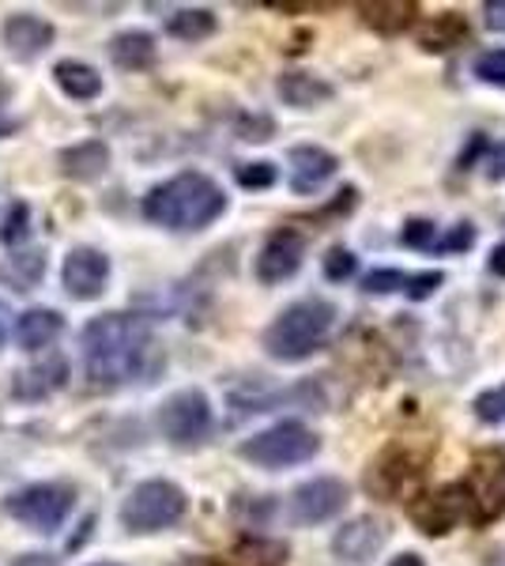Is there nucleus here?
<instances>
[{
	"mask_svg": "<svg viewBox=\"0 0 505 566\" xmlns=\"http://www.w3.org/2000/svg\"><path fill=\"white\" fill-rule=\"evenodd\" d=\"M167 566H219L211 555H178V559H170Z\"/></svg>",
	"mask_w": 505,
	"mask_h": 566,
	"instance_id": "a19ab883",
	"label": "nucleus"
},
{
	"mask_svg": "<svg viewBox=\"0 0 505 566\" xmlns=\"http://www.w3.org/2000/svg\"><path fill=\"white\" fill-rule=\"evenodd\" d=\"M80 352H84V374L95 389L133 386V381L148 378L155 363L148 317L125 314V310L91 317L80 333Z\"/></svg>",
	"mask_w": 505,
	"mask_h": 566,
	"instance_id": "f257e3e1",
	"label": "nucleus"
},
{
	"mask_svg": "<svg viewBox=\"0 0 505 566\" xmlns=\"http://www.w3.org/2000/svg\"><path fill=\"white\" fill-rule=\"evenodd\" d=\"M87 566H122V563H106V559H103V563H87Z\"/></svg>",
	"mask_w": 505,
	"mask_h": 566,
	"instance_id": "a18cd8bd",
	"label": "nucleus"
},
{
	"mask_svg": "<svg viewBox=\"0 0 505 566\" xmlns=\"http://www.w3.org/2000/svg\"><path fill=\"white\" fill-rule=\"evenodd\" d=\"M234 178L242 189H253L256 193V189H272L275 178H280V170H275V163H269V159H256V163H238Z\"/></svg>",
	"mask_w": 505,
	"mask_h": 566,
	"instance_id": "cd10ccee",
	"label": "nucleus"
},
{
	"mask_svg": "<svg viewBox=\"0 0 505 566\" xmlns=\"http://www.w3.org/2000/svg\"><path fill=\"white\" fill-rule=\"evenodd\" d=\"M419 476H422L419 461L411 458L408 450L392 446V450H385L381 458L366 469V491H370L374 499H400L408 488H415Z\"/></svg>",
	"mask_w": 505,
	"mask_h": 566,
	"instance_id": "f8f14e48",
	"label": "nucleus"
},
{
	"mask_svg": "<svg viewBox=\"0 0 505 566\" xmlns=\"http://www.w3.org/2000/svg\"><path fill=\"white\" fill-rule=\"evenodd\" d=\"M320 453V438L309 431V427L295 423V419H287V423H275L269 431L245 438L242 446H238V458L256 464V469H295V464H306L314 461Z\"/></svg>",
	"mask_w": 505,
	"mask_h": 566,
	"instance_id": "423d86ee",
	"label": "nucleus"
},
{
	"mask_svg": "<svg viewBox=\"0 0 505 566\" xmlns=\"http://www.w3.org/2000/svg\"><path fill=\"white\" fill-rule=\"evenodd\" d=\"M23 129V122L20 117H8V114H0V140H8V136H15Z\"/></svg>",
	"mask_w": 505,
	"mask_h": 566,
	"instance_id": "79ce46f5",
	"label": "nucleus"
},
{
	"mask_svg": "<svg viewBox=\"0 0 505 566\" xmlns=\"http://www.w3.org/2000/svg\"><path fill=\"white\" fill-rule=\"evenodd\" d=\"M385 544H389V525L374 514L351 517V522L339 525L333 536V552L347 563H370Z\"/></svg>",
	"mask_w": 505,
	"mask_h": 566,
	"instance_id": "4468645a",
	"label": "nucleus"
},
{
	"mask_svg": "<svg viewBox=\"0 0 505 566\" xmlns=\"http://www.w3.org/2000/svg\"><path fill=\"white\" fill-rule=\"evenodd\" d=\"M467 34H472V23L461 12H442L419 27V45L427 53H449L456 45H464Z\"/></svg>",
	"mask_w": 505,
	"mask_h": 566,
	"instance_id": "412c9836",
	"label": "nucleus"
},
{
	"mask_svg": "<svg viewBox=\"0 0 505 566\" xmlns=\"http://www.w3.org/2000/svg\"><path fill=\"white\" fill-rule=\"evenodd\" d=\"M275 95L295 109H317L336 95V87L328 84V80L314 76V72H283V76L275 80Z\"/></svg>",
	"mask_w": 505,
	"mask_h": 566,
	"instance_id": "aec40b11",
	"label": "nucleus"
},
{
	"mask_svg": "<svg viewBox=\"0 0 505 566\" xmlns=\"http://www.w3.org/2000/svg\"><path fill=\"white\" fill-rule=\"evenodd\" d=\"M442 280H445L442 272H419V276H408V283H403V295H408L411 303H427V298L442 287Z\"/></svg>",
	"mask_w": 505,
	"mask_h": 566,
	"instance_id": "473e14b6",
	"label": "nucleus"
},
{
	"mask_svg": "<svg viewBox=\"0 0 505 566\" xmlns=\"http://www.w3.org/2000/svg\"><path fill=\"white\" fill-rule=\"evenodd\" d=\"M491 272L494 276H505V242L491 250Z\"/></svg>",
	"mask_w": 505,
	"mask_h": 566,
	"instance_id": "37998d69",
	"label": "nucleus"
},
{
	"mask_svg": "<svg viewBox=\"0 0 505 566\" xmlns=\"http://www.w3.org/2000/svg\"><path fill=\"white\" fill-rule=\"evenodd\" d=\"M31 205L27 200H12V205L4 208V219H0V245L4 250H20V245L31 239Z\"/></svg>",
	"mask_w": 505,
	"mask_h": 566,
	"instance_id": "393cba45",
	"label": "nucleus"
},
{
	"mask_svg": "<svg viewBox=\"0 0 505 566\" xmlns=\"http://www.w3.org/2000/svg\"><path fill=\"white\" fill-rule=\"evenodd\" d=\"M486 175H491V181H505V144L491 151V170Z\"/></svg>",
	"mask_w": 505,
	"mask_h": 566,
	"instance_id": "4c0bfd02",
	"label": "nucleus"
},
{
	"mask_svg": "<svg viewBox=\"0 0 505 566\" xmlns=\"http://www.w3.org/2000/svg\"><path fill=\"white\" fill-rule=\"evenodd\" d=\"M347 499H351V491H347L344 480L317 476L295 488V495L287 502V514L295 525H320V522H333L336 514H344Z\"/></svg>",
	"mask_w": 505,
	"mask_h": 566,
	"instance_id": "9d476101",
	"label": "nucleus"
},
{
	"mask_svg": "<svg viewBox=\"0 0 505 566\" xmlns=\"http://www.w3.org/2000/svg\"><path fill=\"white\" fill-rule=\"evenodd\" d=\"M227 208H231L227 189L215 178L200 175V170H181V175L151 186L148 197L140 200L144 219L173 234L208 231L215 219H223Z\"/></svg>",
	"mask_w": 505,
	"mask_h": 566,
	"instance_id": "f03ea898",
	"label": "nucleus"
},
{
	"mask_svg": "<svg viewBox=\"0 0 505 566\" xmlns=\"http://www.w3.org/2000/svg\"><path fill=\"white\" fill-rule=\"evenodd\" d=\"M358 12H362L366 27H374L385 39H392V34H403L415 23L419 8L411 0H374V4H358Z\"/></svg>",
	"mask_w": 505,
	"mask_h": 566,
	"instance_id": "4be33fe9",
	"label": "nucleus"
},
{
	"mask_svg": "<svg viewBox=\"0 0 505 566\" xmlns=\"http://www.w3.org/2000/svg\"><path fill=\"white\" fill-rule=\"evenodd\" d=\"M403 283L408 280H403L397 269H374L370 276L362 280V291L366 295H392V291L403 287Z\"/></svg>",
	"mask_w": 505,
	"mask_h": 566,
	"instance_id": "72a5a7b5",
	"label": "nucleus"
},
{
	"mask_svg": "<svg viewBox=\"0 0 505 566\" xmlns=\"http://www.w3.org/2000/svg\"><path fill=\"white\" fill-rule=\"evenodd\" d=\"M475 76L491 87H505V50H486L475 61Z\"/></svg>",
	"mask_w": 505,
	"mask_h": 566,
	"instance_id": "2f4dec72",
	"label": "nucleus"
},
{
	"mask_svg": "<svg viewBox=\"0 0 505 566\" xmlns=\"http://www.w3.org/2000/svg\"><path fill=\"white\" fill-rule=\"evenodd\" d=\"M53 39H57V27L34 12H12V15H4V23H0V42H4V50L20 61L39 57V53L50 50Z\"/></svg>",
	"mask_w": 505,
	"mask_h": 566,
	"instance_id": "ddd939ff",
	"label": "nucleus"
},
{
	"mask_svg": "<svg viewBox=\"0 0 505 566\" xmlns=\"http://www.w3.org/2000/svg\"><path fill=\"white\" fill-rule=\"evenodd\" d=\"M109 50V61H114L122 72H148L155 61H159V45H155V34L148 31H136V27H128V31H117L114 39L106 42Z\"/></svg>",
	"mask_w": 505,
	"mask_h": 566,
	"instance_id": "a211bd4d",
	"label": "nucleus"
},
{
	"mask_svg": "<svg viewBox=\"0 0 505 566\" xmlns=\"http://www.w3.org/2000/svg\"><path fill=\"white\" fill-rule=\"evenodd\" d=\"M211 427H215V412L204 389H178L159 405V431L178 450H197L208 442Z\"/></svg>",
	"mask_w": 505,
	"mask_h": 566,
	"instance_id": "0eeeda50",
	"label": "nucleus"
},
{
	"mask_svg": "<svg viewBox=\"0 0 505 566\" xmlns=\"http://www.w3.org/2000/svg\"><path fill=\"white\" fill-rule=\"evenodd\" d=\"M12 310H8V303H4V298H0V348H4V344H8V336H12Z\"/></svg>",
	"mask_w": 505,
	"mask_h": 566,
	"instance_id": "ea45409f",
	"label": "nucleus"
},
{
	"mask_svg": "<svg viewBox=\"0 0 505 566\" xmlns=\"http://www.w3.org/2000/svg\"><path fill=\"white\" fill-rule=\"evenodd\" d=\"M109 272H114V264H109V258L98 245H72L61 264V283L69 291V298L95 303V298L106 295Z\"/></svg>",
	"mask_w": 505,
	"mask_h": 566,
	"instance_id": "1a4fd4ad",
	"label": "nucleus"
},
{
	"mask_svg": "<svg viewBox=\"0 0 505 566\" xmlns=\"http://www.w3.org/2000/svg\"><path fill=\"white\" fill-rule=\"evenodd\" d=\"M53 84L64 98L72 103H95L103 95V72L87 61H76V57H64L53 65Z\"/></svg>",
	"mask_w": 505,
	"mask_h": 566,
	"instance_id": "6ab92c4d",
	"label": "nucleus"
},
{
	"mask_svg": "<svg viewBox=\"0 0 505 566\" xmlns=\"http://www.w3.org/2000/svg\"><path fill=\"white\" fill-rule=\"evenodd\" d=\"M186 506H189L186 491L173 480H144L125 495L117 517H122L125 533L151 536V533H162V528L178 525L181 517H186Z\"/></svg>",
	"mask_w": 505,
	"mask_h": 566,
	"instance_id": "20e7f679",
	"label": "nucleus"
},
{
	"mask_svg": "<svg viewBox=\"0 0 505 566\" xmlns=\"http://www.w3.org/2000/svg\"><path fill=\"white\" fill-rule=\"evenodd\" d=\"M472 510H475V499L467 483H449L442 491H422V495L408 502V517L415 522L419 533H427V536L449 533L456 522L472 517Z\"/></svg>",
	"mask_w": 505,
	"mask_h": 566,
	"instance_id": "6e6552de",
	"label": "nucleus"
},
{
	"mask_svg": "<svg viewBox=\"0 0 505 566\" xmlns=\"http://www.w3.org/2000/svg\"><path fill=\"white\" fill-rule=\"evenodd\" d=\"M109 163H114V151H109L106 140H80L72 148H61L57 167L69 181H98L109 175Z\"/></svg>",
	"mask_w": 505,
	"mask_h": 566,
	"instance_id": "dca6fc26",
	"label": "nucleus"
},
{
	"mask_svg": "<svg viewBox=\"0 0 505 566\" xmlns=\"http://www.w3.org/2000/svg\"><path fill=\"white\" fill-rule=\"evenodd\" d=\"M472 242H475V231L467 223H456L453 231L445 234L442 242H438V250H445V253H461V250H472Z\"/></svg>",
	"mask_w": 505,
	"mask_h": 566,
	"instance_id": "c9c22d12",
	"label": "nucleus"
},
{
	"mask_svg": "<svg viewBox=\"0 0 505 566\" xmlns=\"http://www.w3.org/2000/svg\"><path fill=\"white\" fill-rule=\"evenodd\" d=\"M12 522L27 525L31 533H57V528L69 522V514L76 510V488L61 480H42V483H27V488L12 491L4 502H0Z\"/></svg>",
	"mask_w": 505,
	"mask_h": 566,
	"instance_id": "39448f33",
	"label": "nucleus"
},
{
	"mask_svg": "<svg viewBox=\"0 0 505 566\" xmlns=\"http://www.w3.org/2000/svg\"><path fill=\"white\" fill-rule=\"evenodd\" d=\"M339 170V159L328 148H317V144H298V148L287 151V181L298 197L317 193L325 181H333Z\"/></svg>",
	"mask_w": 505,
	"mask_h": 566,
	"instance_id": "2eb2a0df",
	"label": "nucleus"
},
{
	"mask_svg": "<svg viewBox=\"0 0 505 566\" xmlns=\"http://www.w3.org/2000/svg\"><path fill=\"white\" fill-rule=\"evenodd\" d=\"M472 412H475L480 423H491V427L505 423V381H502V386L480 392V397H475V405H472Z\"/></svg>",
	"mask_w": 505,
	"mask_h": 566,
	"instance_id": "c85d7f7f",
	"label": "nucleus"
},
{
	"mask_svg": "<svg viewBox=\"0 0 505 566\" xmlns=\"http://www.w3.org/2000/svg\"><path fill=\"white\" fill-rule=\"evenodd\" d=\"M400 242L408 245V250H434L438 245V227L430 223V219H408L400 231Z\"/></svg>",
	"mask_w": 505,
	"mask_h": 566,
	"instance_id": "7c9ffc66",
	"label": "nucleus"
},
{
	"mask_svg": "<svg viewBox=\"0 0 505 566\" xmlns=\"http://www.w3.org/2000/svg\"><path fill=\"white\" fill-rule=\"evenodd\" d=\"M302 258H306V239L298 231H291V227H280V231H272L264 239L261 253L253 261V272L264 287H275V283L295 276L302 269Z\"/></svg>",
	"mask_w": 505,
	"mask_h": 566,
	"instance_id": "9b49d317",
	"label": "nucleus"
},
{
	"mask_svg": "<svg viewBox=\"0 0 505 566\" xmlns=\"http://www.w3.org/2000/svg\"><path fill=\"white\" fill-rule=\"evenodd\" d=\"M320 269H325V280L344 283V280H351V276H355L358 258H355L351 250H344V245H333V250L325 253V261H320Z\"/></svg>",
	"mask_w": 505,
	"mask_h": 566,
	"instance_id": "c756f323",
	"label": "nucleus"
},
{
	"mask_svg": "<svg viewBox=\"0 0 505 566\" xmlns=\"http://www.w3.org/2000/svg\"><path fill=\"white\" fill-rule=\"evenodd\" d=\"M275 133V122L269 114H245L242 122H238V136L242 140H272Z\"/></svg>",
	"mask_w": 505,
	"mask_h": 566,
	"instance_id": "f704fd0d",
	"label": "nucleus"
},
{
	"mask_svg": "<svg viewBox=\"0 0 505 566\" xmlns=\"http://www.w3.org/2000/svg\"><path fill=\"white\" fill-rule=\"evenodd\" d=\"M234 555H238V563H242V566H283V563H287V544L253 536V541L238 544Z\"/></svg>",
	"mask_w": 505,
	"mask_h": 566,
	"instance_id": "a878e982",
	"label": "nucleus"
},
{
	"mask_svg": "<svg viewBox=\"0 0 505 566\" xmlns=\"http://www.w3.org/2000/svg\"><path fill=\"white\" fill-rule=\"evenodd\" d=\"M215 31H219V15L211 12V8H178V12H173L170 20H167V34H170V39L189 42V45L211 39Z\"/></svg>",
	"mask_w": 505,
	"mask_h": 566,
	"instance_id": "b1692460",
	"label": "nucleus"
},
{
	"mask_svg": "<svg viewBox=\"0 0 505 566\" xmlns=\"http://www.w3.org/2000/svg\"><path fill=\"white\" fill-rule=\"evenodd\" d=\"M12 566H57V559H53V555H42V552H27Z\"/></svg>",
	"mask_w": 505,
	"mask_h": 566,
	"instance_id": "58836bf2",
	"label": "nucleus"
},
{
	"mask_svg": "<svg viewBox=\"0 0 505 566\" xmlns=\"http://www.w3.org/2000/svg\"><path fill=\"white\" fill-rule=\"evenodd\" d=\"M272 510H275V502L269 495H238L231 502V514H234V522L238 525H245V528H261L264 522L272 517Z\"/></svg>",
	"mask_w": 505,
	"mask_h": 566,
	"instance_id": "bb28decb",
	"label": "nucleus"
},
{
	"mask_svg": "<svg viewBox=\"0 0 505 566\" xmlns=\"http://www.w3.org/2000/svg\"><path fill=\"white\" fill-rule=\"evenodd\" d=\"M64 374H69V370H64V363L57 359V355H53V359L39 363V367H27V370L15 374L12 392L20 400H45L53 389L64 386Z\"/></svg>",
	"mask_w": 505,
	"mask_h": 566,
	"instance_id": "5701e85b",
	"label": "nucleus"
},
{
	"mask_svg": "<svg viewBox=\"0 0 505 566\" xmlns=\"http://www.w3.org/2000/svg\"><path fill=\"white\" fill-rule=\"evenodd\" d=\"M486 27H491V31H505V0L498 4V0H494V4H486Z\"/></svg>",
	"mask_w": 505,
	"mask_h": 566,
	"instance_id": "e433bc0d",
	"label": "nucleus"
},
{
	"mask_svg": "<svg viewBox=\"0 0 505 566\" xmlns=\"http://www.w3.org/2000/svg\"><path fill=\"white\" fill-rule=\"evenodd\" d=\"M61 333H64V317H61V310H53V306L23 310V314L15 317V328H12L15 344H20L23 352L53 348V340H57Z\"/></svg>",
	"mask_w": 505,
	"mask_h": 566,
	"instance_id": "f3484780",
	"label": "nucleus"
},
{
	"mask_svg": "<svg viewBox=\"0 0 505 566\" xmlns=\"http://www.w3.org/2000/svg\"><path fill=\"white\" fill-rule=\"evenodd\" d=\"M389 566H427V563H422L415 552H403V555H397V559H392Z\"/></svg>",
	"mask_w": 505,
	"mask_h": 566,
	"instance_id": "c03bdc74",
	"label": "nucleus"
},
{
	"mask_svg": "<svg viewBox=\"0 0 505 566\" xmlns=\"http://www.w3.org/2000/svg\"><path fill=\"white\" fill-rule=\"evenodd\" d=\"M333 328H336V306L328 298H302V303H291L264 328L261 344L275 363H302L325 348Z\"/></svg>",
	"mask_w": 505,
	"mask_h": 566,
	"instance_id": "7ed1b4c3",
	"label": "nucleus"
}]
</instances>
